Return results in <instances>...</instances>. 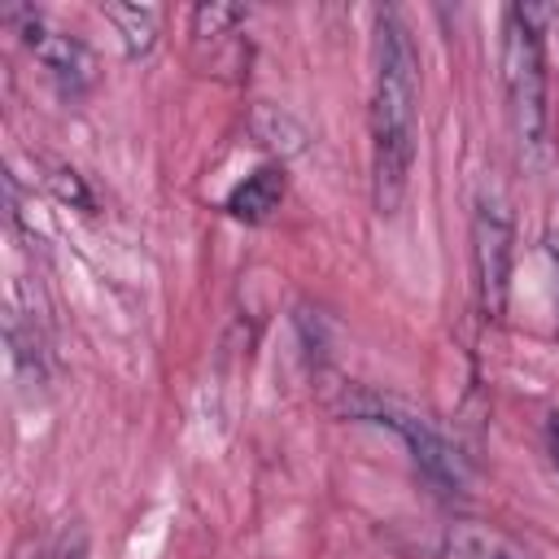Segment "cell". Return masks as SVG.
Masks as SVG:
<instances>
[{
    "label": "cell",
    "mask_w": 559,
    "mask_h": 559,
    "mask_svg": "<svg viewBox=\"0 0 559 559\" xmlns=\"http://www.w3.org/2000/svg\"><path fill=\"white\" fill-rule=\"evenodd\" d=\"M419 114V52L393 9L376 13V87H371V201L393 214L406 197L415 162Z\"/></svg>",
    "instance_id": "cell-1"
},
{
    "label": "cell",
    "mask_w": 559,
    "mask_h": 559,
    "mask_svg": "<svg viewBox=\"0 0 559 559\" xmlns=\"http://www.w3.org/2000/svg\"><path fill=\"white\" fill-rule=\"evenodd\" d=\"M555 9L511 4L502 13V92H507V118L511 135L524 157H537L546 148V57H542V22Z\"/></svg>",
    "instance_id": "cell-2"
},
{
    "label": "cell",
    "mask_w": 559,
    "mask_h": 559,
    "mask_svg": "<svg viewBox=\"0 0 559 559\" xmlns=\"http://www.w3.org/2000/svg\"><path fill=\"white\" fill-rule=\"evenodd\" d=\"M511 210L498 192H480L472 214V262H476V293L480 314L493 323L507 310V284H511Z\"/></svg>",
    "instance_id": "cell-3"
},
{
    "label": "cell",
    "mask_w": 559,
    "mask_h": 559,
    "mask_svg": "<svg viewBox=\"0 0 559 559\" xmlns=\"http://www.w3.org/2000/svg\"><path fill=\"white\" fill-rule=\"evenodd\" d=\"M345 411L358 415V419H371V424H389V428L411 445V459L419 463V472H424L432 485H441V489H459V485H463L459 454H454L424 419H415V415H406V411H397V406H389V402H380V397H371V393L345 402Z\"/></svg>",
    "instance_id": "cell-4"
},
{
    "label": "cell",
    "mask_w": 559,
    "mask_h": 559,
    "mask_svg": "<svg viewBox=\"0 0 559 559\" xmlns=\"http://www.w3.org/2000/svg\"><path fill=\"white\" fill-rule=\"evenodd\" d=\"M22 39L31 44V52L52 70V79H57L66 92H83V87L96 79V61H92V52H87L83 39L61 35V31H44L39 17L26 26Z\"/></svg>",
    "instance_id": "cell-5"
},
{
    "label": "cell",
    "mask_w": 559,
    "mask_h": 559,
    "mask_svg": "<svg viewBox=\"0 0 559 559\" xmlns=\"http://www.w3.org/2000/svg\"><path fill=\"white\" fill-rule=\"evenodd\" d=\"M284 201V170L280 166H262L253 170L245 183L231 188L227 197V214L240 223H266Z\"/></svg>",
    "instance_id": "cell-6"
},
{
    "label": "cell",
    "mask_w": 559,
    "mask_h": 559,
    "mask_svg": "<svg viewBox=\"0 0 559 559\" xmlns=\"http://www.w3.org/2000/svg\"><path fill=\"white\" fill-rule=\"evenodd\" d=\"M100 13H105V22H114L122 52L131 61L153 52V44H157V9L153 4H105Z\"/></svg>",
    "instance_id": "cell-7"
},
{
    "label": "cell",
    "mask_w": 559,
    "mask_h": 559,
    "mask_svg": "<svg viewBox=\"0 0 559 559\" xmlns=\"http://www.w3.org/2000/svg\"><path fill=\"white\" fill-rule=\"evenodd\" d=\"M253 131H258V140L266 144V148H275V153H301L306 148V127L301 122H293L284 109H275V105H262L258 114H253Z\"/></svg>",
    "instance_id": "cell-8"
},
{
    "label": "cell",
    "mask_w": 559,
    "mask_h": 559,
    "mask_svg": "<svg viewBox=\"0 0 559 559\" xmlns=\"http://www.w3.org/2000/svg\"><path fill=\"white\" fill-rule=\"evenodd\" d=\"M245 17H249V9H245V4L210 0V4H197V9L188 13V26H192V39H197V44H214V39L231 35Z\"/></svg>",
    "instance_id": "cell-9"
},
{
    "label": "cell",
    "mask_w": 559,
    "mask_h": 559,
    "mask_svg": "<svg viewBox=\"0 0 559 559\" xmlns=\"http://www.w3.org/2000/svg\"><path fill=\"white\" fill-rule=\"evenodd\" d=\"M48 188H52L61 201H74V205L92 210V197H87V188H83V179H79L74 170H52V175H48Z\"/></svg>",
    "instance_id": "cell-10"
},
{
    "label": "cell",
    "mask_w": 559,
    "mask_h": 559,
    "mask_svg": "<svg viewBox=\"0 0 559 559\" xmlns=\"http://www.w3.org/2000/svg\"><path fill=\"white\" fill-rule=\"evenodd\" d=\"M546 437H550V454H555V467H559V411H550V419H546Z\"/></svg>",
    "instance_id": "cell-11"
},
{
    "label": "cell",
    "mask_w": 559,
    "mask_h": 559,
    "mask_svg": "<svg viewBox=\"0 0 559 559\" xmlns=\"http://www.w3.org/2000/svg\"><path fill=\"white\" fill-rule=\"evenodd\" d=\"M555 22H559V9H555Z\"/></svg>",
    "instance_id": "cell-12"
}]
</instances>
